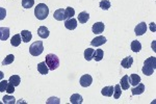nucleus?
Segmentation results:
<instances>
[{
	"label": "nucleus",
	"instance_id": "1",
	"mask_svg": "<svg viewBox=\"0 0 156 104\" xmlns=\"http://www.w3.org/2000/svg\"><path fill=\"white\" fill-rule=\"evenodd\" d=\"M155 67H156V57L151 56V57H149L145 60L141 72L145 75H147V76H150V75H152L154 73Z\"/></svg>",
	"mask_w": 156,
	"mask_h": 104
},
{
	"label": "nucleus",
	"instance_id": "2",
	"mask_svg": "<svg viewBox=\"0 0 156 104\" xmlns=\"http://www.w3.org/2000/svg\"><path fill=\"white\" fill-rule=\"evenodd\" d=\"M49 15V8L45 3H39L35 8V16L39 20H45Z\"/></svg>",
	"mask_w": 156,
	"mask_h": 104
},
{
	"label": "nucleus",
	"instance_id": "3",
	"mask_svg": "<svg viewBox=\"0 0 156 104\" xmlns=\"http://www.w3.org/2000/svg\"><path fill=\"white\" fill-rule=\"evenodd\" d=\"M45 61H46L48 68L49 70L53 71L55 69L59 67V60L57 57V55H55L53 53H49L46 55V58H45Z\"/></svg>",
	"mask_w": 156,
	"mask_h": 104
},
{
	"label": "nucleus",
	"instance_id": "4",
	"mask_svg": "<svg viewBox=\"0 0 156 104\" xmlns=\"http://www.w3.org/2000/svg\"><path fill=\"white\" fill-rule=\"evenodd\" d=\"M44 51V46H43V42L35 41L31 46L29 47V53L33 56H39Z\"/></svg>",
	"mask_w": 156,
	"mask_h": 104
},
{
	"label": "nucleus",
	"instance_id": "5",
	"mask_svg": "<svg viewBox=\"0 0 156 104\" xmlns=\"http://www.w3.org/2000/svg\"><path fill=\"white\" fill-rule=\"evenodd\" d=\"M79 82H80L81 86L88 87L93 83V77L91 76V75H88V74H85V75H82V76L80 77Z\"/></svg>",
	"mask_w": 156,
	"mask_h": 104
},
{
	"label": "nucleus",
	"instance_id": "6",
	"mask_svg": "<svg viewBox=\"0 0 156 104\" xmlns=\"http://www.w3.org/2000/svg\"><path fill=\"white\" fill-rule=\"evenodd\" d=\"M146 31H147V24L145 22H141L134 28V32L136 35H143L144 34H146Z\"/></svg>",
	"mask_w": 156,
	"mask_h": 104
},
{
	"label": "nucleus",
	"instance_id": "7",
	"mask_svg": "<svg viewBox=\"0 0 156 104\" xmlns=\"http://www.w3.org/2000/svg\"><path fill=\"white\" fill-rule=\"evenodd\" d=\"M65 26H66L67 29L69 30H74L77 27V20L74 18H70L65 20Z\"/></svg>",
	"mask_w": 156,
	"mask_h": 104
},
{
	"label": "nucleus",
	"instance_id": "8",
	"mask_svg": "<svg viewBox=\"0 0 156 104\" xmlns=\"http://www.w3.org/2000/svg\"><path fill=\"white\" fill-rule=\"evenodd\" d=\"M107 42L106 37H102V35H99V37H96L95 39H93V41L91 42V45L94 47H99L101 45L105 44Z\"/></svg>",
	"mask_w": 156,
	"mask_h": 104
},
{
	"label": "nucleus",
	"instance_id": "9",
	"mask_svg": "<svg viewBox=\"0 0 156 104\" xmlns=\"http://www.w3.org/2000/svg\"><path fill=\"white\" fill-rule=\"evenodd\" d=\"M105 28V25L103 22H97V23H94L93 24V27H92V30L94 34H102L103 30Z\"/></svg>",
	"mask_w": 156,
	"mask_h": 104
},
{
	"label": "nucleus",
	"instance_id": "10",
	"mask_svg": "<svg viewBox=\"0 0 156 104\" xmlns=\"http://www.w3.org/2000/svg\"><path fill=\"white\" fill-rule=\"evenodd\" d=\"M49 34H50L49 29H48L46 26H40L38 28V34H39L41 39H47L49 37Z\"/></svg>",
	"mask_w": 156,
	"mask_h": 104
},
{
	"label": "nucleus",
	"instance_id": "11",
	"mask_svg": "<svg viewBox=\"0 0 156 104\" xmlns=\"http://www.w3.org/2000/svg\"><path fill=\"white\" fill-rule=\"evenodd\" d=\"M38 71H39L40 74L42 75H47L48 72H49V68H48L46 61H42L38 65Z\"/></svg>",
	"mask_w": 156,
	"mask_h": 104
},
{
	"label": "nucleus",
	"instance_id": "12",
	"mask_svg": "<svg viewBox=\"0 0 156 104\" xmlns=\"http://www.w3.org/2000/svg\"><path fill=\"white\" fill-rule=\"evenodd\" d=\"M145 89H146V87H145V84L144 83H138V84H136L135 87H133L132 89V95H141V94H143L144 92H145Z\"/></svg>",
	"mask_w": 156,
	"mask_h": 104
},
{
	"label": "nucleus",
	"instance_id": "13",
	"mask_svg": "<svg viewBox=\"0 0 156 104\" xmlns=\"http://www.w3.org/2000/svg\"><path fill=\"white\" fill-rule=\"evenodd\" d=\"M132 63H133L132 56H127V57H125L124 60L121 61V66L123 68H125V69H129V68H131Z\"/></svg>",
	"mask_w": 156,
	"mask_h": 104
},
{
	"label": "nucleus",
	"instance_id": "14",
	"mask_svg": "<svg viewBox=\"0 0 156 104\" xmlns=\"http://www.w3.org/2000/svg\"><path fill=\"white\" fill-rule=\"evenodd\" d=\"M120 86H121V89H124V91H126V89H129L130 83H129V76L128 75H125V76L122 77L121 81H120Z\"/></svg>",
	"mask_w": 156,
	"mask_h": 104
},
{
	"label": "nucleus",
	"instance_id": "15",
	"mask_svg": "<svg viewBox=\"0 0 156 104\" xmlns=\"http://www.w3.org/2000/svg\"><path fill=\"white\" fill-rule=\"evenodd\" d=\"M53 18L56 21H62L65 20V9L64 8H58L54 11Z\"/></svg>",
	"mask_w": 156,
	"mask_h": 104
},
{
	"label": "nucleus",
	"instance_id": "16",
	"mask_svg": "<svg viewBox=\"0 0 156 104\" xmlns=\"http://www.w3.org/2000/svg\"><path fill=\"white\" fill-rule=\"evenodd\" d=\"M21 37H22V41L24 43H28L32 39V34L29 30H22L21 31Z\"/></svg>",
	"mask_w": 156,
	"mask_h": 104
},
{
	"label": "nucleus",
	"instance_id": "17",
	"mask_svg": "<svg viewBox=\"0 0 156 104\" xmlns=\"http://www.w3.org/2000/svg\"><path fill=\"white\" fill-rule=\"evenodd\" d=\"M0 40L2 42L6 41L9 37V28L8 27H1L0 28Z\"/></svg>",
	"mask_w": 156,
	"mask_h": 104
},
{
	"label": "nucleus",
	"instance_id": "18",
	"mask_svg": "<svg viewBox=\"0 0 156 104\" xmlns=\"http://www.w3.org/2000/svg\"><path fill=\"white\" fill-rule=\"evenodd\" d=\"M21 41H22L21 34H15V35H13V37H12L11 44H12V46H13V47H18V46H20Z\"/></svg>",
	"mask_w": 156,
	"mask_h": 104
},
{
	"label": "nucleus",
	"instance_id": "19",
	"mask_svg": "<svg viewBox=\"0 0 156 104\" xmlns=\"http://www.w3.org/2000/svg\"><path fill=\"white\" fill-rule=\"evenodd\" d=\"M70 102L72 104H81L83 102V99L81 95L79 94H73L71 97H70Z\"/></svg>",
	"mask_w": 156,
	"mask_h": 104
},
{
	"label": "nucleus",
	"instance_id": "20",
	"mask_svg": "<svg viewBox=\"0 0 156 104\" xmlns=\"http://www.w3.org/2000/svg\"><path fill=\"white\" fill-rule=\"evenodd\" d=\"M114 89H115V87L112 86H105L102 89L101 94L105 97H111L112 95H114Z\"/></svg>",
	"mask_w": 156,
	"mask_h": 104
},
{
	"label": "nucleus",
	"instance_id": "21",
	"mask_svg": "<svg viewBox=\"0 0 156 104\" xmlns=\"http://www.w3.org/2000/svg\"><path fill=\"white\" fill-rule=\"evenodd\" d=\"M88 20H90V15H88V13H86V11H81L78 15V21L81 24H85Z\"/></svg>",
	"mask_w": 156,
	"mask_h": 104
},
{
	"label": "nucleus",
	"instance_id": "22",
	"mask_svg": "<svg viewBox=\"0 0 156 104\" xmlns=\"http://www.w3.org/2000/svg\"><path fill=\"white\" fill-rule=\"evenodd\" d=\"M141 82V77L138 76V74H131L130 76H129V83L131 84V86H135L136 84H138Z\"/></svg>",
	"mask_w": 156,
	"mask_h": 104
},
{
	"label": "nucleus",
	"instance_id": "23",
	"mask_svg": "<svg viewBox=\"0 0 156 104\" xmlns=\"http://www.w3.org/2000/svg\"><path fill=\"white\" fill-rule=\"evenodd\" d=\"M94 55H95V50L92 48H88L85 50V60L90 61L94 58Z\"/></svg>",
	"mask_w": 156,
	"mask_h": 104
},
{
	"label": "nucleus",
	"instance_id": "24",
	"mask_svg": "<svg viewBox=\"0 0 156 104\" xmlns=\"http://www.w3.org/2000/svg\"><path fill=\"white\" fill-rule=\"evenodd\" d=\"M74 15H75V9L71 6H68L66 9H65V20L67 19H70V18H73Z\"/></svg>",
	"mask_w": 156,
	"mask_h": 104
},
{
	"label": "nucleus",
	"instance_id": "25",
	"mask_svg": "<svg viewBox=\"0 0 156 104\" xmlns=\"http://www.w3.org/2000/svg\"><path fill=\"white\" fill-rule=\"evenodd\" d=\"M131 50L133 52H140L141 50V44L140 41H138V40H135V41H132V43H131Z\"/></svg>",
	"mask_w": 156,
	"mask_h": 104
},
{
	"label": "nucleus",
	"instance_id": "26",
	"mask_svg": "<svg viewBox=\"0 0 156 104\" xmlns=\"http://www.w3.org/2000/svg\"><path fill=\"white\" fill-rule=\"evenodd\" d=\"M8 81L11 82V83H13L15 86H20V83H21V78L19 75H12Z\"/></svg>",
	"mask_w": 156,
	"mask_h": 104
},
{
	"label": "nucleus",
	"instance_id": "27",
	"mask_svg": "<svg viewBox=\"0 0 156 104\" xmlns=\"http://www.w3.org/2000/svg\"><path fill=\"white\" fill-rule=\"evenodd\" d=\"M103 56H104V51L102 49H97L95 51V55H94L93 60H95L96 61H100L103 60Z\"/></svg>",
	"mask_w": 156,
	"mask_h": 104
},
{
	"label": "nucleus",
	"instance_id": "28",
	"mask_svg": "<svg viewBox=\"0 0 156 104\" xmlns=\"http://www.w3.org/2000/svg\"><path fill=\"white\" fill-rule=\"evenodd\" d=\"M2 102L5 103V104H15L16 99L14 98L13 96L6 95V96H3V98H2Z\"/></svg>",
	"mask_w": 156,
	"mask_h": 104
},
{
	"label": "nucleus",
	"instance_id": "29",
	"mask_svg": "<svg viewBox=\"0 0 156 104\" xmlns=\"http://www.w3.org/2000/svg\"><path fill=\"white\" fill-rule=\"evenodd\" d=\"M115 89H114V98L115 99H119L120 97L122 95V89L121 86H120V84H116V86H114Z\"/></svg>",
	"mask_w": 156,
	"mask_h": 104
},
{
	"label": "nucleus",
	"instance_id": "30",
	"mask_svg": "<svg viewBox=\"0 0 156 104\" xmlns=\"http://www.w3.org/2000/svg\"><path fill=\"white\" fill-rule=\"evenodd\" d=\"M110 5H111V3H110L109 0H102V1H100V3H99V6L102 9H104V11H107V9H109Z\"/></svg>",
	"mask_w": 156,
	"mask_h": 104
},
{
	"label": "nucleus",
	"instance_id": "31",
	"mask_svg": "<svg viewBox=\"0 0 156 104\" xmlns=\"http://www.w3.org/2000/svg\"><path fill=\"white\" fill-rule=\"evenodd\" d=\"M14 60H15V56H14L13 54H8V55L6 56V57L4 58L3 60H2V66L11 65V63L14 61Z\"/></svg>",
	"mask_w": 156,
	"mask_h": 104
},
{
	"label": "nucleus",
	"instance_id": "32",
	"mask_svg": "<svg viewBox=\"0 0 156 104\" xmlns=\"http://www.w3.org/2000/svg\"><path fill=\"white\" fill-rule=\"evenodd\" d=\"M22 5L24 8L29 9L35 5V0H22Z\"/></svg>",
	"mask_w": 156,
	"mask_h": 104
},
{
	"label": "nucleus",
	"instance_id": "33",
	"mask_svg": "<svg viewBox=\"0 0 156 104\" xmlns=\"http://www.w3.org/2000/svg\"><path fill=\"white\" fill-rule=\"evenodd\" d=\"M8 86V82L5 81V80H2L1 82H0V92L1 93H3V92L6 91V87Z\"/></svg>",
	"mask_w": 156,
	"mask_h": 104
},
{
	"label": "nucleus",
	"instance_id": "34",
	"mask_svg": "<svg viewBox=\"0 0 156 104\" xmlns=\"http://www.w3.org/2000/svg\"><path fill=\"white\" fill-rule=\"evenodd\" d=\"M5 92H6V93H8V94L15 93V86L8 81V87H6V91Z\"/></svg>",
	"mask_w": 156,
	"mask_h": 104
},
{
	"label": "nucleus",
	"instance_id": "35",
	"mask_svg": "<svg viewBox=\"0 0 156 104\" xmlns=\"http://www.w3.org/2000/svg\"><path fill=\"white\" fill-rule=\"evenodd\" d=\"M4 18H5V9L3 8H0V19L3 20Z\"/></svg>",
	"mask_w": 156,
	"mask_h": 104
},
{
	"label": "nucleus",
	"instance_id": "36",
	"mask_svg": "<svg viewBox=\"0 0 156 104\" xmlns=\"http://www.w3.org/2000/svg\"><path fill=\"white\" fill-rule=\"evenodd\" d=\"M52 102L59 103L58 98H49V99H48V101H47V103H48V104H49V103H52Z\"/></svg>",
	"mask_w": 156,
	"mask_h": 104
},
{
	"label": "nucleus",
	"instance_id": "37",
	"mask_svg": "<svg viewBox=\"0 0 156 104\" xmlns=\"http://www.w3.org/2000/svg\"><path fill=\"white\" fill-rule=\"evenodd\" d=\"M150 29H151V31H153V32H155V23H151L150 24Z\"/></svg>",
	"mask_w": 156,
	"mask_h": 104
}]
</instances>
